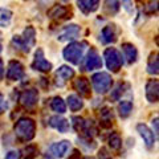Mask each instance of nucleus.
Instances as JSON below:
<instances>
[{
    "label": "nucleus",
    "instance_id": "473e14b6",
    "mask_svg": "<svg viewBox=\"0 0 159 159\" xmlns=\"http://www.w3.org/2000/svg\"><path fill=\"white\" fill-rule=\"evenodd\" d=\"M98 159H113L111 155L107 152L106 148H101L99 150V154H98Z\"/></svg>",
    "mask_w": 159,
    "mask_h": 159
},
{
    "label": "nucleus",
    "instance_id": "7c9ffc66",
    "mask_svg": "<svg viewBox=\"0 0 159 159\" xmlns=\"http://www.w3.org/2000/svg\"><path fill=\"white\" fill-rule=\"evenodd\" d=\"M123 84L121 82V84H118V85L116 86V89L114 90H111V94H110V98L111 99H114V101H118L119 98H121V96L123 94Z\"/></svg>",
    "mask_w": 159,
    "mask_h": 159
},
{
    "label": "nucleus",
    "instance_id": "20e7f679",
    "mask_svg": "<svg viewBox=\"0 0 159 159\" xmlns=\"http://www.w3.org/2000/svg\"><path fill=\"white\" fill-rule=\"evenodd\" d=\"M103 58H105V64L107 69L113 73L119 72V69L123 65V58L122 54L118 52L116 48H106L103 51Z\"/></svg>",
    "mask_w": 159,
    "mask_h": 159
},
{
    "label": "nucleus",
    "instance_id": "1a4fd4ad",
    "mask_svg": "<svg viewBox=\"0 0 159 159\" xmlns=\"http://www.w3.org/2000/svg\"><path fill=\"white\" fill-rule=\"evenodd\" d=\"M80 32H81V29H80L78 25H76V24H70V25H68L62 29L61 32L58 33L57 36V40L58 41H74L78 36H80Z\"/></svg>",
    "mask_w": 159,
    "mask_h": 159
},
{
    "label": "nucleus",
    "instance_id": "c9c22d12",
    "mask_svg": "<svg viewBox=\"0 0 159 159\" xmlns=\"http://www.w3.org/2000/svg\"><path fill=\"white\" fill-rule=\"evenodd\" d=\"M152 133H154V135L155 137H158V133H159V130H158V117H155L152 119Z\"/></svg>",
    "mask_w": 159,
    "mask_h": 159
},
{
    "label": "nucleus",
    "instance_id": "f8f14e48",
    "mask_svg": "<svg viewBox=\"0 0 159 159\" xmlns=\"http://www.w3.org/2000/svg\"><path fill=\"white\" fill-rule=\"evenodd\" d=\"M137 131L139 133V135L142 137V139L145 141V145L147 148H151L154 146V143H155V135H154L152 130L148 129L147 125L145 123H138L137 125Z\"/></svg>",
    "mask_w": 159,
    "mask_h": 159
},
{
    "label": "nucleus",
    "instance_id": "f03ea898",
    "mask_svg": "<svg viewBox=\"0 0 159 159\" xmlns=\"http://www.w3.org/2000/svg\"><path fill=\"white\" fill-rule=\"evenodd\" d=\"M86 47H88L86 41H73L64 48L62 56L66 61L73 64V65H78L84 58V53L86 51Z\"/></svg>",
    "mask_w": 159,
    "mask_h": 159
},
{
    "label": "nucleus",
    "instance_id": "393cba45",
    "mask_svg": "<svg viewBox=\"0 0 159 159\" xmlns=\"http://www.w3.org/2000/svg\"><path fill=\"white\" fill-rule=\"evenodd\" d=\"M66 101H68V106L72 111H78L84 107V101L77 96V94H70V96H68Z\"/></svg>",
    "mask_w": 159,
    "mask_h": 159
},
{
    "label": "nucleus",
    "instance_id": "ea45409f",
    "mask_svg": "<svg viewBox=\"0 0 159 159\" xmlns=\"http://www.w3.org/2000/svg\"><path fill=\"white\" fill-rule=\"evenodd\" d=\"M84 159H94V158H90V157H86V158H84Z\"/></svg>",
    "mask_w": 159,
    "mask_h": 159
},
{
    "label": "nucleus",
    "instance_id": "2f4dec72",
    "mask_svg": "<svg viewBox=\"0 0 159 159\" xmlns=\"http://www.w3.org/2000/svg\"><path fill=\"white\" fill-rule=\"evenodd\" d=\"M122 7L127 13H133V0H122Z\"/></svg>",
    "mask_w": 159,
    "mask_h": 159
},
{
    "label": "nucleus",
    "instance_id": "ddd939ff",
    "mask_svg": "<svg viewBox=\"0 0 159 159\" xmlns=\"http://www.w3.org/2000/svg\"><path fill=\"white\" fill-rule=\"evenodd\" d=\"M101 43L103 44H114L117 41V31H116V25L114 24H107L102 28L101 31Z\"/></svg>",
    "mask_w": 159,
    "mask_h": 159
},
{
    "label": "nucleus",
    "instance_id": "c85d7f7f",
    "mask_svg": "<svg viewBox=\"0 0 159 159\" xmlns=\"http://www.w3.org/2000/svg\"><path fill=\"white\" fill-rule=\"evenodd\" d=\"M21 152H23L21 157L24 159H34L37 157V147L34 145H28L23 148Z\"/></svg>",
    "mask_w": 159,
    "mask_h": 159
},
{
    "label": "nucleus",
    "instance_id": "58836bf2",
    "mask_svg": "<svg viewBox=\"0 0 159 159\" xmlns=\"http://www.w3.org/2000/svg\"><path fill=\"white\" fill-rule=\"evenodd\" d=\"M2 51H3V47H2V44H0V53H2Z\"/></svg>",
    "mask_w": 159,
    "mask_h": 159
},
{
    "label": "nucleus",
    "instance_id": "c756f323",
    "mask_svg": "<svg viewBox=\"0 0 159 159\" xmlns=\"http://www.w3.org/2000/svg\"><path fill=\"white\" fill-rule=\"evenodd\" d=\"M72 123H73V127L77 133H82V129H84V123H85V119L81 118V117H73L72 118Z\"/></svg>",
    "mask_w": 159,
    "mask_h": 159
},
{
    "label": "nucleus",
    "instance_id": "e433bc0d",
    "mask_svg": "<svg viewBox=\"0 0 159 159\" xmlns=\"http://www.w3.org/2000/svg\"><path fill=\"white\" fill-rule=\"evenodd\" d=\"M69 159H81V155H80V151H78V150H73L72 155L69 157Z\"/></svg>",
    "mask_w": 159,
    "mask_h": 159
},
{
    "label": "nucleus",
    "instance_id": "f704fd0d",
    "mask_svg": "<svg viewBox=\"0 0 159 159\" xmlns=\"http://www.w3.org/2000/svg\"><path fill=\"white\" fill-rule=\"evenodd\" d=\"M6 110H7V102H6V99H4V96L0 93V114L4 113Z\"/></svg>",
    "mask_w": 159,
    "mask_h": 159
},
{
    "label": "nucleus",
    "instance_id": "4c0bfd02",
    "mask_svg": "<svg viewBox=\"0 0 159 159\" xmlns=\"http://www.w3.org/2000/svg\"><path fill=\"white\" fill-rule=\"evenodd\" d=\"M4 74H6V72H4V65H3V60L0 58V81L3 80Z\"/></svg>",
    "mask_w": 159,
    "mask_h": 159
},
{
    "label": "nucleus",
    "instance_id": "2eb2a0df",
    "mask_svg": "<svg viewBox=\"0 0 159 159\" xmlns=\"http://www.w3.org/2000/svg\"><path fill=\"white\" fill-rule=\"evenodd\" d=\"M146 98L148 102L155 103L159 98V82L158 80H150L146 84Z\"/></svg>",
    "mask_w": 159,
    "mask_h": 159
},
{
    "label": "nucleus",
    "instance_id": "a878e982",
    "mask_svg": "<svg viewBox=\"0 0 159 159\" xmlns=\"http://www.w3.org/2000/svg\"><path fill=\"white\" fill-rule=\"evenodd\" d=\"M133 111V102L131 101H121L118 103V113L121 118H127Z\"/></svg>",
    "mask_w": 159,
    "mask_h": 159
},
{
    "label": "nucleus",
    "instance_id": "72a5a7b5",
    "mask_svg": "<svg viewBox=\"0 0 159 159\" xmlns=\"http://www.w3.org/2000/svg\"><path fill=\"white\" fill-rule=\"evenodd\" d=\"M4 159H20V154H19V151H15V150L8 151Z\"/></svg>",
    "mask_w": 159,
    "mask_h": 159
},
{
    "label": "nucleus",
    "instance_id": "6ab92c4d",
    "mask_svg": "<svg viewBox=\"0 0 159 159\" xmlns=\"http://www.w3.org/2000/svg\"><path fill=\"white\" fill-rule=\"evenodd\" d=\"M74 89L84 97H90L92 96V90H90V84H89L88 78L85 77H78L74 81Z\"/></svg>",
    "mask_w": 159,
    "mask_h": 159
},
{
    "label": "nucleus",
    "instance_id": "7ed1b4c3",
    "mask_svg": "<svg viewBox=\"0 0 159 159\" xmlns=\"http://www.w3.org/2000/svg\"><path fill=\"white\" fill-rule=\"evenodd\" d=\"M12 43L16 45L19 49H21L23 52L29 53L31 48H33L34 43H36V31L33 27H27L23 32V36H13Z\"/></svg>",
    "mask_w": 159,
    "mask_h": 159
},
{
    "label": "nucleus",
    "instance_id": "f257e3e1",
    "mask_svg": "<svg viewBox=\"0 0 159 159\" xmlns=\"http://www.w3.org/2000/svg\"><path fill=\"white\" fill-rule=\"evenodd\" d=\"M15 134L16 137L23 142H29L32 141L36 135V123L32 118L23 117L15 123Z\"/></svg>",
    "mask_w": 159,
    "mask_h": 159
},
{
    "label": "nucleus",
    "instance_id": "aec40b11",
    "mask_svg": "<svg viewBox=\"0 0 159 159\" xmlns=\"http://www.w3.org/2000/svg\"><path fill=\"white\" fill-rule=\"evenodd\" d=\"M68 13H70V11L65 7V6H53L51 9L48 11V16L54 20H62V19H68Z\"/></svg>",
    "mask_w": 159,
    "mask_h": 159
},
{
    "label": "nucleus",
    "instance_id": "cd10ccee",
    "mask_svg": "<svg viewBox=\"0 0 159 159\" xmlns=\"http://www.w3.org/2000/svg\"><path fill=\"white\" fill-rule=\"evenodd\" d=\"M107 143L111 150H119V148L122 147V139L119 137V134H117V133L110 134V137L107 139Z\"/></svg>",
    "mask_w": 159,
    "mask_h": 159
},
{
    "label": "nucleus",
    "instance_id": "a211bd4d",
    "mask_svg": "<svg viewBox=\"0 0 159 159\" xmlns=\"http://www.w3.org/2000/svg\"><path fill=\"white\" fill-rule=\"evenodd\" d=\"M122 52H123V57L126 58L127 64H134L138 58V51L135 45H133L131 43H123L122 44Z\"/></svg>",
    "mask_w": 159,
    "mask_h": 159
},
{
    "label": "nucleus",
    "instance_id": "5701e85b",
    "mask_svg": "<svg viewBox=\"0 0 159 159\" xmlns=\"http://www.w3.org/2000/svg\"><path fill=\"white\" fill-rule=\"evenodd\" d=\"M51 109L57 114H65L66 113V103L61 97H54L51 101Z\"/></svg>",
    "mask_w": 159,
    "mask_h": 159
},
{
    "label": "nucleus",
    "instance_id": "9d476101",
    "mask_svg": "<svg viewBox=\"0 0 159 159\" xmlns=\"http://www.w3.org/2000/svg\"><path fill=\"white\" fill-rule=\"evenodd\" d=\"M73 77H74V69L69 65H61L56 72V85L61 88L65 85L68 80H70Z\"/></svg>",
    "mask_w": 159,
    "mask_h": 159
},
{
    "label": "nucleus",
    "instance_id": "412c9836",
    "mask_svg": "<svg viewBox=\"0 0 159 159\" xmlns=\"http://www.w3.org/2000/svg\"><path fill=\"white\" fill-rule=\"evenodd\" d=\"M99 123H101L102 127H110L113 125V111L110 107H103L101 113H99Z\"/></svg>",
    "mask_w": 159,
    "mask_h": 159
},
{
    "label": "nucleus",
    "instance_id": "f3484780",
    "mask_svg": "<svg viewBox=\"0 0 159 159\" xmlns=\"http://www.w3.org/2000/svg\"><path fill=\"white\" fill-rule=\"evenodd\" d=\"M77 7L84 15H90L98 9L99 0H77Z\"/></svg>",
    "mask_w": 159,
    "mask_h": 159
},
{
    "label": "nucleus",
    "instance_id": "4be33fe9",
    "mask_svg": "<svg viewBox=\"0 0 159 159\" xmlns=\"http://www.w3.org/2000/svg\"><path fill=\"white\" fill-rule=\"evenodd\" d=\"M147 73L157 76L159 73V60H158V52H154L150 54L147 61Z\"/></svg>",
    "mask_w": 159,
    "mask_h": 159
},
{
    "label": "nucleus",
    "instance_id": "dca6fc26",
    "mask_svg": "<svg viewBox=\"0 0 159 159\" xmlns=\"http://www.w3.org/2000/svg\"><path fill=\"white\" fill-rule=\"evenodd\" d=\"M49 125H51L53 129H56L58 133H68L69 129H70V123H69L68 119H65L64 117L60 116H53L49 119Z\"/></svg>",
    "mask_w": 159,
    "mask_h": 159
},
{
    "label": "nucleus",
    "instance_id": "bb28decb",
    "mask_svg": "<svg viewBox=\"0 0 159 159\" xmlns=\"http://www.w3.org/2000/svg\"><path fill=\"white\" fill-rule=\"evenodd\" d=\"M103 6L109 13L116 15L121 8V2L119 0H103Z\"/></svg>",
    "mask_w": 159,
    "mask_h": 159
},
{
    "label": "nucleus",
    "instance_id": "423d86ee",
    "mask_svg": "<svg viewBox=\"0 0 159 159\" xmlns=\"http://www.w3.org/2000/svg\"><path fill=\"white\" fill-rule=\"evenodd\" d=\"M32 69L41 73H48L52 70V64L48 61L44 56V51L41 48H37L36 53H34V58L32 62Z\"/></svg>",
    "mask_w": 159,
    "mask_h": 159
},
{
    "label": "nucleus",
    "instance_id": "a19ab883",
    "mask_svg": "<svg viewBox=\"0 0 159 159\" xmlns=\"http://www.w3.org/2000/svg\"><path fill=\"white\" fill-rule=\"evenodd\" d=\"M0 41H2V32H0Z\"/></svg>",
    "mask_w": 159,
    "mask_h": 159
},
{
    "label": "nucleus",
    "instance_id": "9b49d317",
    "mask_svg": "<svg viewBox=\"0 0 159 159\" xmlns=\"http://www.w3.org/2000/svg\"><path fill=\"white\" fill-rule=\"evenodd\" d=\"M39 101V92L36 89H27L20 94V102L23 103L25 107L31 109Z\"/></svg>",
    "mask_w": 159,
    "mask_h": 159
},
{
    "label": "nucleus",
    "instance_id": "4468645a",
    "mask_svg": "<svg viewBox=\"0 0 159 159\" xmlns=\"http://www.w3.org/2000/svg\"><path fill=\"white\" fill-rule=\"evenodd\" d=\"M69 148H70V142L69 141H60V142H56L51 145V148H49V151L51 154L54 157V158H64L65 157V154L69 151Z\"/></svg>",
    "mask_w": 159,
    "mask_h": 159
},
{
    "label": "nucleus",
    "instance_id": "0eeeda50",
    "mask_svg": "<svg viewBox=\"0 0 159 159\" xmlns=\"http://www.w3.org/2000/svg\"><path fill=\"white\" fill-rule=\"evenodd\" d=\"M84 68H85V70H89V72L102 68V58L94 48H92L90 51L88 52L85 61H84Z\"/></svg>",
    "mask_w": 159,
    "mask_h": 159
},
{
    "label": "nucleus",
    "instance_id": "b1692460",
    "mask_svg": "<svg viewBox=\"0 0 159 159\" xmlns=\"http://www.w3.org/2000/svg\"><path fill=\"white\" fill-rule=\"evenodd\" d=\"M12 16H13V13H12L11 9L0 7V27L8 28L9 24L12 21Z\"/></svg>",
    "mask_w": 159,
    "mask_h": 159
},
{
    "label": "nucleus",
    "instance_id": "6e6552de",
    "mask_svg": "<svg viewBox=\"0 0 159 159\" xmlns=\"http://www.w3.org/2000/svg\"><path fill=\"white\" fill-rule=\"evenodd\" d=\"M24 65L17 60H11L7 68V78L11 81H19L24 77Z\"/></svg>",
    "mask_w": 159,
    "mask_h": 159
},
{
    "label": "nucleus",
    "instance_id": "39448f33",
    "mask_svg": "<svg viewBox=\"0 0 159 159\" xmlns=\"http://www.w3.org/2000/svg\"><path fill=\"white\" fill-rule=\"evenodd\" d=\"M92 84H93V89L98 94H105L106 92L110 90V88L113 85V80L109 73L98 72L92 76Z\"/></svg>",
    "mask_w": 159,
    "mask_h": 159
}]
</instances>
